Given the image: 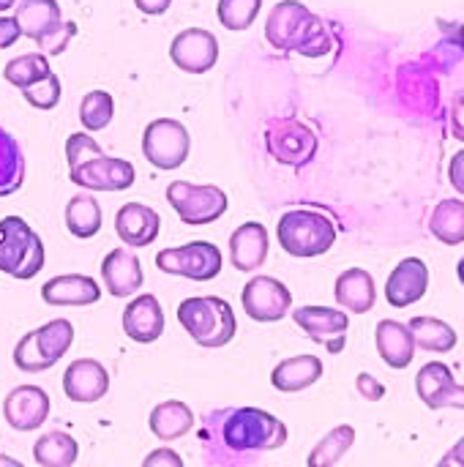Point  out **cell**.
Segmentation results:
<instances>
[{"instance_id": "obj_1", "label": "cell", "mask_w": 464, "mask_h": 467, "mask_svg": "<svg viewBox=\"0 0 464 467\" xmlns=\"http://www.w3.org/2000/svg\"><path fill=\"white\" fill-rule=\"evenodd\" d=\"M287 435V427L260 408H227L205 419L200 443L211 465H249L260 454L282 449Z\"/></svg>"}, {"instance_id": "obj_2", "label": "cell", "mask_w": 464, "mask_h": 467, "mask_svg": "<svg viewBox=\"0 0 464 467\" xmlns=\"http://www.w3.org/2000/svg\"><path fill=\"white\" fill-rule=\"evenodd\" d=\"M265 38L279 52H301L304 57H320L331 52L328 27L301 0H279L265 22Z\"/></svg>"}, {"instance_id": "obj_3", "label": "cell", "mask_w": 464, "mask_h": 467, "mask_svg": "<svg viewBox=\"0 0 464 467\" xmlns=\"http://www.w3.org/2000/svg\"><path fill=\"white\" fill-rule=\"evenodd\" d=\"M178 323L200 348H224L238 331L232 306L216 296H194L178 304Z\"/></svg>"}, {"instance_id": "obj_4", "label": "cell", "mask_w": 464, "mask_h": 467, "mask_svg": "<svg viewBox=\"0 0 464 467\" xmlns=\"http://www.w3.org/2000/svg\"><path fill=\"white\" fill-rule=\"evenodd\" d=\"M279 244L293 257H320L336 244V224L312 208H293L279 219Z\"/></svg>"}, {"instance_id": "obj_5", "label": "cell", "mask_w": 464, "mask_h": 467, "mask_svg": "<svg viewBox=\"0 0 464 467\" xmlns=\"http://www.w3.org/2000/svg\"><path fill=\"white\" fill-rule=\"evenodd\" d=\"M44 241L22 216L0 219V274L33 279L44 268Z\"/></svg>"}, {"instance_id": "obj_6", "label": "cell", "mask_w": 464, "mask_h": 467, "mask_svg": "<svg viewBox=\"0 0 464 467\" xmlns=\"http://www.w3.org/2000/svg\"><path fill=\"white\" fill-rule=\"evenodd\" d=\"M167 202L180 216V222L189 224V227L213 224L230 208V200H227L224 189H219L213 183L200 186V183H189V181H172L167 186Z\"/></svg>"}, {"instance_id": "obj_7", "label": "cell", "mask_w": 464, "mask_h": 467, "mask_svg": "<svg viewBox=\"0 0 464 467\" xmlns=\"http://www.w3.org/2000/svg\"><path fill=\"white\" fill-rule=\"evenodd\" d=\"M222 249L211 241H191L186 246L161 249L156 254V268L170 276H183L191 282H211L222 274Z\"/></svg>"}, {"instance_id": "obj_8", "label": "cell", "mask_w": 464, "mask_h": 467, "mask_svg": "<svg viewBox=\"0 0 464 467\" xmlns=\"http://www.w3.org/2000/svg\"><path fill=\"white\" fill-rule=\"evenodd\" d=\"M191 150L189 129L175 118H156L142 131V153L156 170H178Z\"/></svg>"}, {"instance_id": "obj_9", "label": "cell", "mask_w": 464, "mask_h": 467, "mask_svg": "<svg viewBox=\"0 0 464 467\" xmlns=\"http://www.w3.org/2000/svg\"><path fill=\"white\" fill-rule=\"evenodd\" d=\"M268 153L287 167H304L317 153V137L309 126L295 118H279L265 131Z\"/></svg>"}, {"instance_id": "obj_10", "label": "cell", "mask_w": 464, "mask_h": 467, "mask_svg": "<svg viewBox=\"0 0 464 467\" xmlns=\"http://www.w3.org/2000/svg\"><path fill=\"white\" fill-rule=\"evenodd\" d=\"M68 178H71V183H77L82 189H90V192H126V189L134 186L137 170L126 159L96 153L88 161L71 167Z\"/></svg>"}, {"instance_id": "obj_11", "label": "cell", "mask_w": 464, "mask_h": 467, "mask_svg": "<svg viewBox=\"0 0 464 467\" xmlns=\"http://www.w3.org/2000/svg\"><path fill=\"white\" fill-rule=\"evenodd\" d=\"M241 304L246 317H252L254 323H279L293 309V293L284 282L273 276H254L246 282Z\"/></svg>"}, {"instance_id": "obj_12", "label": "cell", "mask_w": 464, "mask_h": 467, "mask_svg": "<svg viewBox=\"0 0 464 467\" xmlns=\"http://www.w3.org/2000/svg\"><path fill=\"white\" fill-rule=\"evenodd\" d=\"M170 57L186 74H205L219 60V41L205 27H186L172 38Z\"/></svg>"}, {"instance_id": "obj_13", "label": "cell", "mask_w": 464, "mask_h": 467, "mask_svg": "<svg viewBox=\"0 0 464 467\" xmlns=\"http://www.w3.org/2000/svg\"><path fill=\"white\" fill-rule=\"evenodd\" d=\"M49 394L38 386H16L3 400V419L14 432H33L49 419Z\"/></svg>"}, {"instance_id": "obj_14", "label": "cell", "mask_w": 464, "mask_h": 467, "mask_svg": "<svg viewBox=\"0 0 464 467\" xmlns=\"http://www.w3.org/2000/svg\"><path fill=\"white\" fill-rule=\"evenodd\" d=\"M416 391L429 410H464V386L457 383L451 367L443 361H429L421 367V372L416 375Z\"/></svg>"}, {"instance_id": "obj_15", "label": "cell", "mask_w": 464, "mask_h": 467, "mask_svg": "<svg viewBox=\"0 0 464 467\" xmlns=\"http://www.w3.org/2000/svg\"><path fill=\"white\" fill-rule=\"evenodd\" d=\"M293 320L309 334L312 342L328 348V353L345 350V334L350 328V317L342 309L331 306H301L293 312Z\"/></svg>"}, {"instance_id": "obj_16", "label": "cell", "mask_w": 464, "mask_h": 467, "mask_svg": "<svg viewBox=\"0 0 464 467\" xmlns=\"http://www.w3.org/2000/svg\"><path fill=\"white\" fill-rule=\"evenodd\" d=\"M109 391V372L96 358L71 361L63 372V394L77 405H93Z\"/></svg>"}, {"instance_id": "obj_17", "label": "cell", "mask_w": 464, "mask_h": 467, "mask_svg": "<svg viewBox=\"0 0 464 467\" xmlns=\"http://www.w3.org/2000/svg\"><path fill=\"white\" fill-rule=\"evenodd\" d=\"M429 268L421 257H405L386 282V301L394 309H407L427 296Z\"/></svg>"}, {"instance_id": "obj_18", "label": "cell", "mask_w": 464, "mask_h": 467, "mask_svg": "<svg viewBox=\"0 0 464 467\" xmlns=\"http://www.w3.org/2000/svg\"><path fill=\"white\" fill-rule=\"evenodd\" d=\"M101 282H104V287H107V293L112 298L137 296L142 282H145L139 257L131 249H112L101 260Z\"/></svg>"}, {"instance_id": "obj_19", "label": "cell", "mask_w": 464, "mask_h": 467, "mask_svg": "<svg viewBox=\"0 0 464 467\" xmlns=\"http://www.w3.org/2000/svg\"><path fill=\"white\" fill-rule=\"evenodd\" d=\"M161 230V216L142 202H126L115 213V233L129 249H142L150 246L159 238Z\"/></svg>"}, {"instance_id": "obj_20", "label": "cell", "mask_w": 464, "mask_h": 467, "mask_svg": "<svg viewBox=\"0 0 464 467\" xmlns=\"http://www.w3.org/2000/svg\"><path fill=\"white\" fill-rule=\"evenodd\" d=\"M123 334L137 345H150L164 334V309L156 296L145 293L123 309Z\"/></svg>"}, {"instance_id": "obj_21", "label": "cell", "mask_w": 464, "mask_h": 467, "mask_svg": "<svg viewBox=\"0 0 464 467\" xmlns=\"http://www.w3.org/2000/svg\"><path fill=\"white\" fill-rule=\"evenodd\" d=\"M268 230L260 222H246L230 235V263L235 271H257L268 260Z\"/></svg>"}, {"instance_id": "obj_22", "label": "cell", "mask_w": 464, "mask_h": 467, "mask_svg": "<svg viewBox=\"0 0 464 467\" xmlns=\"http://www.w3.org/2000/svg\"><path fill=\"white\" fill-rule=\"evenodd\" d=\"M41 298L49 306H90L101 298V287L93 276L63 274V276L44 282Z\"/></svg>"}, {"instance_id": "obj_23", "label": "cell", "mask_w": 464, "mask_h": 467, "mask_svg": "<svg viewBox=\"0 0 464 467\" xmlns=\"http://www.w3.org/2000/svg\"><path fill=\"white\" fill-rule=\"evenodd\" d=\"M375 345L380 358L391 369H407L416 358V339L410 326L399 320H380L375 331Z\"/></svg>"}, {"instance_id": "obj_24", "label": "cell", "mask_w": 464, "mask_h": 467, "mask_svg": "<svg viewBox=\"0 0 464 467\" xmlns=\"http://www.w3.org/2000/svg\"><path fill=\"white\" fill-rule=\"evenodd\" d=\"M334 296H336V304L345 312L366 315L375 306V301H377L375 279L364 268H347V271L339 274V279L334 285Z\"/></svg>"}, {"instance_id": "obj_25", "label": "cell", "mask_w": 464, "mask_h": 467, "mask_svg": "<svg viewBox=\"0 0 464 467\" xmlns=\"http://www.w3.org/2000/svg\"><path fill=\"white\" fill-rule=\"evenodd\" d=\"M320 378H323V361L317 356H295L273 367L271 386L282 394H298L312 389Z\"/></svg>"}, {"instance_id": "obj_26", "label": "cell", "mask_w": 464, "mask_h": 467, "mask_svg": "<svg viewBox=\"0 0 464 467\" xmlns=\"http://www.w3.org/2000/svg\"><path fill=\"white\" fill-rule=\"evenodd\" d=\"M148 427H150V432H153L159 441L170 443V441H178V438H183V435L191 432V427H194V413H191V408H189L186 402L167 400V402H161V405H156V408L150 410Z\"/></svg>"}, {"instance_id": "obj_27", "label": "cell", "mask_w": 464, "mask_h": 467, "mask_svg": "<svg viewBox=\"0 0 464 467\" xmlns=\"http://www.w3.org/2000/svg\"><path fill=\"white\" fill-rule=\"evenodd\" d=\"M14 16L22 27V36L36 41L63 19V11L57 0H16Z\"/></svg>"}, {"instance_id": "obj_28", "label": "cell", "mask_w": 464, "mask_h": 467, "mask_svg": "<svg viewBox=\"0 0 464 467\" xmlns=\"http://www.w3.org/2000/svg\"><path fill=\"white\" fill-rule=\"evenodd\" d=\"M25 183V153L11 131L0 126V197H11Z\"/></svg>"}, {"instance_id": "obj_29", "label": "cell", "mask_w": 464, "mask_h": 467, "mask_svg": "<svg viewBox=\"0 0 464 467\" xmlns=\"http://www.w3.org/2000/svg\"><path fill=\"white\" fill-rule=\"evenodd\" d=\"M407 326L413 331L416 348L427 353H451L459 342L457 331L446 320H438V317H413Z\"/></svg>"}, {"instance_id": "obj_30", "label": "cell", "mask_w": 464, "mask_h": 467, "mask_svg": "<svg viewBox=\"0 0 464 467\" xmlns=\"http://www.w3.org/2000/svg\"><path fill=\"white\" fill-rule=\"evenodd\" d=\"M429 233L446 246L464 244V202L457 197L440 200L429 219Z\"/></svg>"}, {"instance_id": "obj_31", "label": "cell", "mask_w": 464, "mask_h": 467, "mask_svg": "<svg viewBox=\"0 0 464 467\" xmlns=\"http://www.w3.org/2000/svg\"><path fill=\"white\" fill-rule=\"evenodd\" d=\"M79 457V443L68 432H46L33 446V460L41 467H71Z\"/></svg>"}, {"instance_id": "obj_32", "label": "cell", "mask_w": 464, "mask_h": 467, "mask_svg": "<svg viewBox=\"0 0 464 467\" xmlns=\"http://www.w3.org/2000/svg\"><path fill=\"white\" fill-rule=\"evenodd\" d=\"M101 205L96 202V197L90 194H77L68 200L66 205V230L74 235V238H93L98 230H101Z\"/></svg>"}, {"instance_id": "obj_33", "label": "cell", "mask_w": 464, "mask_h": 467, "mask_svg": "<svg viewBox=\"0 0 464 467\" xmlns=\"http://www.w3.org/2000/svg\"><path fill=\"white\" fill-rule=\"evenodd\" d=\"M36 342H38V350L46 358V364L55 367L74 345V326L63 317L49 320L41 328H36Z\"/></svg>"}, {"instance_id": "obj_34", "label": "cell", "mask_w": 464, "mask_h": 467, "mask_svg": "<svg viewBox=\"0 0 464 467\" xmlns=\"http://www.w3.org/2000/svg\"><path fill=\"white\" fill-rule=\"evenodd\" d=\"M46 74H52V68H49V57H46L44 52L16 55V57L8 60L5 68H3L5 82L14 85V88H19V90L27 88V85H33V82H38V79H44Z\"/></svg>"}, {"instance_id": "obj_35", "label": "cell", "mask_w": 464, "mask_h": 467, "mask_svg": "<svg viewBox=\"0 0 464 467\" xmlns=\"http://www.w3.org/2000/svg\"><path fill=\"white\" fill-rule=\"evenodd\" d=\"M353 443H356V430H353L350 424H342V427L331 430V432L314 446V451L309 454V465H336V462H342V457L353 449Z\"/></svg>"}, {"instance_id": "obj_36", "label": "cell", "mask_w": 464, "mask_h": 467, "mask_svg": "<svg viewBox=\"0 0 464 467\" xmlns=\"http://www.w3.org/2000/svg\"><path fill=\"white\" fill-rule=\"evenodd\" d=\"M115 118V99L107 90H88L79 101V120L88 131H101Z\"/></svg>"}, {"instance_id": "obj_37", "label": "cell", "mask_w": 464, "mask_h": 467, "mask_svg": "<svg viewBox=\"0 0 464 467\" xmlns=\"http://www.w3.org/2000/svg\"><path fill=\"white\" fill-rule=\"evenodd\" d=\"M263 8V0H219L216 16L227 30H246L254 25L257 14Z\"/></svg>"}, {"instance_id": "obj_38", "label": "cell", "mask_w": 464, "mask_h": 467, "mask_svg": "<svg viewBox=\"0 0 464 467\" xmlns=\"http://www.w3.org/2000/svg\"><path fill=\"white\" fill-rule=\"evenodd\" d=\"M446 30H443V41L438 44V49L429 55V57H435L438 60V68L440 71H449L459 57H462L464 52V25L459 22H454V25H446V22H440Z\"/></svg>"}, {"instance_id": "obj_39", "label": "cell", "mask_w": 464, "mask_h": 467, "mask_svg": "<svg viewBox=\"0 0 464 467\" xmlns=\"http://www.w3.org/2000/svg\"><path fill=\"white\" fill-rule=\"evenodd\" d=\"M60 93H63V88H60V79H57L55 71L46 74L44 79H38V82L22 88L25 101H27L30 107H36V109H55V107L60 104Z\"/></svg>"}, {"instance_id": "obj_40", "label": "cell", "mask_w": 464, "mask_h": 467, "mask_svg": "<svg viewBox=\"0 0 464 467\" xmlns=\"http://www.w3.org/2000/svg\"><path fill=\"white\" fill-rule=\"evenodd\" d=\"M14 367H16L19 372H27V375H38V372L52 369V367L46 364V358L41 356V350H38L36 331H27V334L16 342V348H14Z\"/></svg>"}, {"instance_id": "obj_41", "label": "cell", "mask_w": 464, "mask_h": 467, "mask_svg": "<svg viewBox=\"0 0 464 467\" xmlns=\"http://www.w3.org/2000/svg\"><path fill=\"white\" fill-rule=\"evenodd\" d=\"M77 36V25L71 22V19H60L52 30H46L41 38H36V44H38V49L49 57V55H63L66 52V47H68V41Z\"/></svg>"}, {"instance_id": "obj_42", "label": "cell", "mask_w": 464, "mask_h": 467, "mask_svg": "<svg viewBox=\"0 0 464 467\" xmlns=\"http://www.w3.org/2000/svg\"><path fill=\"white\" fill-rule=\"evenodd\" d=\"M96 153H104L101 150V145L90 137V134H85V131H74L68 140H66V159H68V170L71 167H77V164H82V161H88L90 156H96Z\"/></svg>"}, {"instance_id": "obj_43", "label": "cell", "mask_w": 464, "mask_h": 467, "mask_svg": "<svg viewBox=\"0 0 464 467\" xmlns=\"http://www.w3.org/2000/svg\"><path fill=\"white\" fill-rule=\"evenodd\" d=\"M356 389H358V394L364 397V400H369V402H380L383 397H386V386L383 383H377L372 375H366V372H361L358 378H356Z\"/></svg>"}, {"instance_id": "obj_44", "label": "cell", "mask_w": 464, "mask_h": 467, "mask_svg": "<svg viewBox=\"0 0 464 467\" xmlns=\"http://www.w3.org/2000/svg\"><path fill=\"white\" fill-rule=\"evenodd\" d=\"M22 38V27L16 22V16H0V49L14 47Z\"/></svg>"}, {"instance_id": "obj_45", "label": "cell", "mask_w": 464, "mask_h": 467, "mask_svg": "<svg viewBox=\"0 0 464 467\" xmlns=\"http://www.w3.org/2000/svg\"><path fill=\"white\" fill-rule=\"evenodd\" d=\"M142 465L145 467H183V460H180V454H175L172 449H159V451L148 454V457L142 460Z\"/></svg>"}, {"instance_id": "obj_46", "label": "cell", "mask_w": 464, "mask_h": 467, "mask_svg": "<svg viewBox=\"0 0 464 467\" xmlns=\"http://www.w3.org/2000/svg\"><path fill=\"white\" fill-rule=\"evenodd\" d=\"M449 181H451V186L464 197V148L451 159V164H449Z\"/></svg>"}, {"instance_id": "obj_47", "label": "cell", "mask_w": 464, "mask_h": 467, "mask_svg": "<svg viewBox=\"0 0 464 467\" xmlns=\"http://www.w3.org/2000/svg\"><path fill=\"white\" fill-rule=\"evenodd\" d=\"M451 131L464 142V93H459L451 104Z\"/></svg>"}, {"instance_id": "obj_48", "label": "cell", "mask_w": 464, "mask_h": 467, "mask_svg": "<svg viewBox=\"0 0 464 467\" xmlns=\"http://www.w3.org/2000/svg\"><path fill=\"white\" fill-rule=\"evenodd\" d=\"M134 5H137L145 16H161V14L172 5V0H134Z\"/></svg>"}, {"instance_id": "obj_49", "label": "cell", "mask_w": 464, "mask_h": 467, "mask_svg": "<svg viewBox=\"0 0 464 467\" xmlns=\"http://www.w3.org/2000/svg\"><path fill=\"white\" fill-rule=\"evenodd\" d=\"M440 465H459L464 467V438H459L457 443H454V449L440 460Z\"/></svg>"}, {"instance_id": "obj_50", "label": "cell", "mask_w": 464, "mask_h": 467, "mask_svg": "<svg viewBox=\"0 0 464 467\" xmlns=\"http://www.w3.org/2000/svg\"><path fill=\"white\" fill-rule=\"evenodd\" d=\"M16 5V0H0V14H5L8 8H14Z\"/></svg>"}, {"instance_id": "obj_51", "label": "cell", "mask_w": 464, "mask_h": 467, "mask_svg": "<svg viewBox=\"0 0 464 467\" xmlns=\"http://www.w3.org/2000/svg\"><path fill=\"white\" fill-rule=\"evenodd\" d=\"M457 276H459V282L464 285V257L459 260V265H457Z\"/></svg>"}]
</instances>
